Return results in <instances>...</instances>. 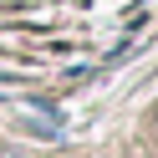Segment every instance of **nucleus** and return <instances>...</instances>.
Returning <instances> with one entry per match:
<instances>
[{
  "label": "nucleus",
  "instance_id": "f257e3e1",
  "mask_svg": "<svg viewBox=\"0 0 158 158\" xmlns=\"http://www.w3.org/2000/svg\"><path fill=\"white\" fill-rule=\"evenodd\" d=\"M153 148H158V112H153Z\"/></svg>",
  "mask_w": 158,
  "mask_h": 158
}]
</instances>
